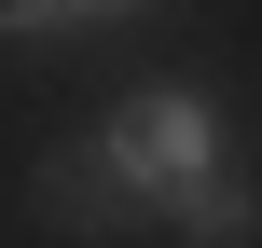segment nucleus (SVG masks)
Segmentation results:
<instances>
[{"label": "nucleus", "instance_id": "1", "mask_svg": "<svg viewBox=\"0 0 262 248\" xmlns=\"http://www.w3.org/2000/svg\"><path fill=\"white\" fill-rule=\"evenodd\" d=\"M83 166L111 179L124 221H166V235H180V221L235 179V138H221V97H207V83H152V97H124V110L97 124Z\"/></svg>", "mask_w": 262, "mask_h": 248}]
</instances>
